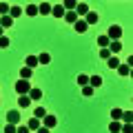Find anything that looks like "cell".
<instances>
[{
  "label": "cell",
  "mask_w": 133,
  "mask_h": 133,
  "mask_svg": "<svg viewBox=\"0 0 133 133\" xmlns=\"http://www.w3.org/2000/svg\"><path fill=\"white\" fill-rule=\"evenodd\" d=\"M84 22L87 24H95L98 22V14H95V11H89V14L84 16Z\"/></svg>",
  "instance_id": "4fadbf2b"
},
{
  "label": "cell",
  "mask_w": 133,
  "mask_h": 133,
  "mask_svg": "<svg viewBox=\"0 0 133 133\" xmlns=\"http://www.w3.org/2000/svg\"><path fill=\"white\" fill-rule=\"evenodd\" d=\"M120 129H122V124H120V122H115V120H111L109 131H111V133H120Z\"/></svg>",
  "instance_id": "603a6c76"
},
{
  "label": "cell",
  "mask_w": 133,
  "mask_h": 133,
  "mask_svg": "<svg viewBox=\"0 0 133 133\" xmlns=\"http://www.w3.org/2000/svg\"><path fill=\"white\" fill-rule=\"evenodd\" d=\"M100 84H102V78L100 76H91L89 78V87L91 89H95V87H100Z\"/></svg>",
  "instance_id": "2e32d148"
},
{
  "label": "cell",
  "mask_w": 133,
  "mask_h": 133,
  "mask_svg": "<svg viewBox=\"0 0 133 133\" xmlns=\"http://www.w3.org/2000/svg\"><path fill=\"white\" fill-rule=\"evenodd\" d=\"M31 73H33V69H29V66H22V69H20V80H29V78H31Z\"/></svg>",
  "instance_id": "e0dca14e"
},
{
  "label": "cell",
  "mask_w": 133,
  "mask_h": 133,
  "mask_svg": "<svg viewBox=\"0 0 133 133\" xmlns=\"http://www.w3.org/2000/svg\"><path fill=\"white\" fill-rule=\"evenodd\" d=\"M118 73H120V76H131V66H129V64H120L118 66Z\"/></svg>",
  "instance_id": "ffe728a7"
},
{
  "label": "cell",
  "mask_w": 133,
  "mask_h": 133,
  "mask_svg": "<svg viewBox=\"0 0 133 133\" xmlns=\"http://www.w3.org/2000/svg\"><path fill=\"white\" fill-rule=\"evenodd\" d=\"M38 133H49V129H44V127H40V129H38Z\"/></svg>",
  "instance_id": "74e56055"
},
{
  "label": "cell",
  "mask_w": 133,
  "mask_h": 133,
  "mask_svg": "<svg viewBox=\"0 0 133 133\" xmlns=\"http://www.w3.org/2000/svg\"><path fill=\"white\" fill-rule=\"evenodd\" d=\"M120 115H122V109H111V120H115V122H118Z\"/></svg>",
  "instance_id": "f546056e"
},
{
  "label": "cell",
  "mask_w": 133,
  "mask_h": 133,
  "mask_svg": "<svg viewBox=\"0 0 133 133\" xmlns=\"http://www.w3.org/2000/svg\"><path fill=\"white\" fill-rule=\"evenodd\" d=\"M107 64H109V69H118V66H120V60H118V58H113V56H111L109 60H107Z\"/></svg>",
  "instance_id": "f1b7e54d"
},
{
  "label": "cell",
  "mask_w": 133,
  "mask_h": 133,
  "mask_svg": "<svg viewBox=\"0 0 133 133\" xmlns=\"http://www.w3.org/2000/svg\"><path fill=\"white\" fill-rule=\"evenodd\" d=\"M38 56H27V60H24V66H29V69H33V66H38Z\"/></svg>",
  "instance_id": "9c48e42d"
},
{
  "label": "cell",
  "mask_w": 133,
  "mask_h": 133,
  "mask_svg": "<svg viewBox=\"0 0 133 133\" xmlns=\"http://www.w3.org/2000/svg\"><path fill=\"white\" fill-rule=\"evenodd\" d=\"M38 62H40V64H49V62H51V56H49V53H40Z\"/></svg>",
  "instance_id": "83f0119b"
},
{
  "label": "cell",
  "mask_w": 133,
  "mask_h": 133,
  "mask_svg": "<svg viewBox=\"0 0 133 133\" xmlns=\"http://www.w3.org/2000/svg\"><path fill=\"white\" fill-rule=\"evenodd\" d=\"M29 104H31V98H29V95H20L18 98V107L20 109H27Z\"/></svg>",
  "instance_id": "30bf717a"
},
{
  "label": "cell",
  "mask_w": 133,
  "mask_h": 133,
  "mask_svg": "<svg viewBox=\"0 0 133 133\" xmlns=\"http://www.w3.org/2000/svg\"><path fill=\"white\" fill-rule=\"evenodd\" d=\"M120 131H122V133H133V127H131V124H122Z\"/></svg>",
  "instance_id": "e575fe53"
},
{
  "label": "cell",
  "mask_w": 133,
  "mask_h": 133,
  "mask_svg": "<svg viewBox=\"0 0 133 133\" xmlns=\"http://www.w3.org/2000/svg\"><path fill=\"white\" fill-rule=\"evenodd\" d=\"M44 115H47V109H42V107H38V109L33 111V118H36V120H42Z\"/></svg>",
  "instance_id": "7402d4cb"
},
{
  "label": "cell",
  "mask_w": 133,
  "mask_h": 133,
  "mask_svg": "<svg viewBox=\"0 0 133 133\" xmlns=\"http://www.w3.org/2000/svg\"><path fill=\"white\" fill-rule=\"evenodd\" d=\"M89 5H87V2H78V5H76V16H87V14H89Z\"/></svg>",
  "instance_id": "5b68a950"
},
{
  "label": "cell",
  "mask_w": 133,
  "mask_h": 133,
  "mask_svg": "<svg viewBox=\"0 0 133 133\" xmlns=\"http://www.w3.org/2000/svg\"><path fill=\"white\" fill-rule=\"evenodd\" d=\"M109 42H111V40L107 38V36H100V38H98V44H100V49H107V47H109Z\"/></svg>",
  "instance_id": "484cf974"
},
{
  "label": "cell",
  "mask_w": 133,
  "mask_h": 133,
  "mask_svg": "<svg viewBox=\"0 0 133 133\" xmlns=\"http://www.w3.org/2000/svg\"><path fill=\"white\" fill-rule=\"evenodd\" d=\"M82 95H87V98H89V95H93V89H91L89 84H87V87H82Z\"/></svg>",
  "instance_id": "d6a6232c"
},
{
  "label": "cell",
  "mask_w": 133,
  "mask_h": 133,
  "mask_svg": "<svg viewBox=\"0 0 133 133\" xmlns=\"http://www.w3.org/2000/svg\"><path fill=\"white\" fill-rule=\"evenodd\" d=\"M120 120H122L124 124H131V120H133V113H131V111H122V115H120Z\"/></svg>",
  "instance_id": "d6986e66"
},
{
  "label": "cell",
  "mask_w": 133,
  "mask_h": 133,
  "mask_svg": "<svg viewBox=\"0 0 133 133\" xmlns=\"http://www.w3.org/2000/svg\"><path fill=\"white\" fill-rule=\"evenodd\" d=\"M42 127L51 131L53 127H58V118H56V115H51V113H47V115L42 118Z\"/></svg>",
  "instance_id": "7a4b0ae2"
},
{
  "label": "cell",
  "mask_w": 133,
  "mask_h": 133,
  "mask_svg": "<svg viewBox=\"0 0 133 133\" xmlns=\"http://www.w3.org/2000/svg\"><path fill=\"white\" fill-rule=\"evenodd\" d=\"M2 36H5V33H2V27H0V38H2Z\"/></svg>",
  "instance_id": "f35d334b"
},
{
  "label": "cell",
  "mask_w": 133,
  "mask_h": 133,
  "mask_svg": "<svg viewBox=\"0 0 133 133\" xmlns=\"http://www.w3.org/2000/svg\"><path fill=\"white\" fill-rule=\"evenodd\" d=\"M20 120H22V113H20V111H9V113H7V124H18Z\"/></svg>",
  "instance_id": "277c9868"
},
{
  "label": "cell",
  "mask_w": 133,
  "mask_h": 133,
  "mask_svg": "<svg viewBox=\"0 0 133 133\" xmlns=\"http://www.w3.org/2000/svg\"><path fill=\"white\" fill-rule=\"evenodd\" d=\"M9 9H11V5H7V2H0V18H2V16H9Z\"/></svg>",
  "instance_id": "cb8c5ba5"
},
{
  "label": "cell",
  "mask_w": 133,
  "mask_h": 133,
  "mask_svg": "<svg viewBox=\"0 0 133 133\" xmlns=\"http://www.w3.org/2000/svg\"><path fill=\"white\" fill-rule=\"evenodd\" d=\"M27 95L31 100H40V98H42V91H40V87H31V91H29Z\"/></svg>",
  "instance_id": "ba28073f"
},
{
  "label": "cell",
  "mask_w": 133,
  "mask_h": 133,
  "mask_svg": "<svg viewBox=\"0 0 133 133\" xmlns=\"http://www.w3.org/2000/svg\"><path fill=\"white\" fill-rule=\"evenodd\" d=\"M64 20H66V22H76V20H78V16H76V11H66V14H64Z\"/></svg>",
  "instance_id": "d4e9b609"
},
{
  "label": "cell",
  "mask_w": 133,
  "mask_h": 133,
  "mask_svg": "<svg viewBox=\"0 0 133 133\" xmlns=\"http://www.w3.org/2000/svg\"><path fill=\"white\" fill-rule=\"evenodd\" d=\"M100 58H104V60H109V58H111L109 49H100Z\"/></svg>",
  "instance_id": "836d02e7"
},
{
  "label": "cell",
  "mask_w": 133,
  "mask_h": 133,
  "mask_svg": "<svg viewBox=\"0 0 133 133\" xmlns=\"http://www.w3.org/2000/svg\"><path fill=\"white\" fill-rule=\"evenodd\" d=\"M29 91H31V84H29V80H18V82H16V93L27 95Z\"/></svg>",
  "instance_id": "6da1fadb"
},
{
  "label": "cell",
  "mask_w": 133,
  "mask_h": 133,
  "mask_svg": "<svg viewBox=\"0 0 133 133\" xmlns=\"http://www.w3.org/2000/svg\"><path fill=\"white\" fill-rule=\"evenodd\" d=\"M107 49H109V53H120V49H122V42H120V40H111Z\"/></svg>",
  "instance_id": "8992f818"
},
{
  "label": "cell",
  "mask_w": 133,
  "mask_h": 133,
  "mask_svg": "<svg viewBox=\"0 0 133 133\" xmlns=\"http://www.w3.org/2000/svg\"><path fill=\"white\" fill-rule=\"evenodd\" d=\"M78 84H80V87H87V84H89V76H78Z\"/></svg>",
  "instance_id": "4dcf8cb0"
},
{
  "label": "cell",
  "mask_w": 133,
  "mask_h": 133,
  "mask_svg": "<svg viewBox=\"0 0 133 133\" xmlns=\"http://www.w3.org/2000/svg\"><path fill=\"white\" fill-rule=\"evenodd\" d=\"M76 0H64V2H62V9L64 11H76Z\"/></svg>",
  "instance_id": "5bb4252c"
},
{
  "label": "cell",
  "mask_w": 133,
  "mask_h": 133,
  "mask_svg": "<svg viewBox=\"0 0 133 133\" xmlns=\"http://www.w3.org/2000/svg\"><path fill=\"white\" fill-rule=\"evenodd\" d=\"M38 14L40 16H49L51 14V5H49V2H40L38 5Z\"/></svg>",
  "instance_id": "52a82bcc"
},
{
  "label": "cell",
  "mask_w": 133,
  "mask_h": 133,
  "mask_svg": "<svg viewBox=\"0 0 133 133\" xmlns=\"http://www.w3.org/2000/svg\"><path fill=\"white\" fill-rule=\"evenodd\" d=\"M5 133H16V127H14V124H7V127H5Z\"/></svg>",
  "instance_id": "d590c367"
},
{
  "label": "cell",
  "mask_w": 133,
  "mask_h": 133,
  "mask_svg": "<svg viewBox=\"0 0 133 133\" xmlns=\"http://www.w3.org/2000/svg\"><path fill=\"white\" fill-rule=\"evenodd\" d=\"M24 14L27 16H38V5H29L27 9H24Z\"/></svg>",
  "instance_id": "4316f807"
},
{
  "label": "cell",
  "mask_w": 133,
  "mask_h": 133,
  "mask_svg": "<svg viewBox=\"0 0 133 133\" xmlns=\"http://www.w3.org/2000/svg\"><path fill=\"white\" fill-rule=\"evenodd\" d=\"M18 16H22V7H11V9H9V18L16 20Z\"/></svg>",
  "instance_id": "9a60e30c"
},
{
  "label": "cell",
  "mask_w": 133,
  "mask_h": 133,
  "mask_svg": "<svg viewBox=\"0 0 133 133\" xmlns=\"http://www.w3.org/2000/svg\"><path fill=\"white\" fill-rule=\"evenodd\" d=\"M16 133H29V129L27 127H18V129H16Z\"/></svg>",
  "instance_id": "8d00e7d4"
},
{
  "label": "cell",
  "mask_w": 133,
  "mask_h": 133,
  "mask_svg": "<svg viewBox=\"0 0 133 133\" xmlns=\"http://www.w3.org/2000/svg\"><path fill=\"white\" fill-rule=\"evenodd\" d=\"M73 27H76V31H78V33H84L89 24H87L84 20H76V22H73Z\"/></svg>",
  "instance_id": "8fae6325"
},
{
  "label": "cell",
  "mask_w": 133,
  "mask_h": 133,
  "mask_svg": "<svg viewBox=\"0 0 133 133\" xmlns=\"http://www.w3.org/2000/svg\"><path fill=\"white\" fill-rule=\"evenodd\" d=\"M11 24H14V20H11L9 16H2V18H0V27H2V29H7V27H11Z\"/></svg>",
  "instance_id": "44dd1931"
},
{
  "label": "cell",
  "mask_w": 133,
  "mask_h": 133,
  "mask_svg": "<svg viewBox=\"0 0 133 133\" xmlns=\"http://www.w3.org/2000/svg\"><path fill=\"white\" fill-rule=\"evenodd\" d=\"M7 47H9V38L2 36V38H0V49H7Z\"/></svg>",
  "instance_id": "1f68e13d"
},
{
  "label": "cell",
  "mask_w": 133,
  "mask_h": 133,
  "mask_svg": "<svg viewBox=\"0 0 133 133\" xmlns=\"http://www.w3.org/2000/svg\"><path fill=\"white\" fill-rule=\"evenodd\" d=\"M27 129H29V131H31V129H33V131H38V129H40V120L31 118V120L27 122Z\"/></svg>",
  "instance_id": "ac0fdd59"
},
{
  "label": "cell",
  "mask_w": 133,
  "mask_h": 133,
  "mask_svg": "<svg viewBox=\"0 0 133 133\" xmlns=\"http://www.w3.org/2000/svg\"><path fill=\"white\" fill-rule=\"evenodd\" d=\"M51 14L56 16V18H64V14H66V11L62 9V5H56V7H51Z\"/></svg>",
  "instance_id": "7c38bea8"
},
{
  "label": "cell",
  "mask_w": 133,
  "mask_h": 133,
  "mask_svg": "<svg viewBox=\"0 0 133 133\" xmlns=\"http://www.w3.org/2000/svg\"><path fill=\"white\" fill-rule=\"evenodd\" d=\"M120 36H122V29H120L118 24H111V27H109V33H107V38H109V40H120Z\"/></svg>",
  "instance_id": "3957f363"
}]
</instances>
